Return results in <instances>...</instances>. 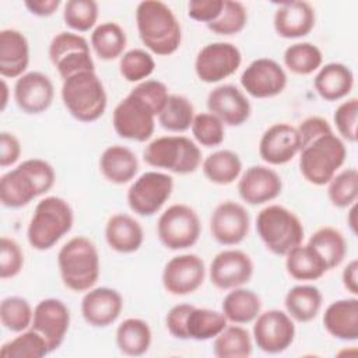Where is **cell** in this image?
<instances>
[{
    "label": "cell",
    "instance_id": "cell-1",
    "mask_svg": "<svg viewBox=\"0 0 358 358\" xmlns=\"http://www.w3.org/2000/svg\"><path fill=\"white\" fill-rule=\"evenodd\" d=\"M53 166L41 158L22 161L0 178V201L7 208L28 206L35 197L48 193L55 185Z\"/></svg>",
    "mask_w": 358,
    "mask_h": 358
},
{
    "label": "cell",
    "instance_id": "cell-2",
    "mask_svg": "<svg viewBox=\"0 0 358 358\" xmlns=\"http://www.w3.org/2000/svg\"><path fill=\"white\" fill-rule=\"evenodd\" d=\"M136 24L143 45L158 56L175 53L182 42L180 24L168 4L145 0L136 8Z\"/></svg>",
    "mask_w": 358,
    "mask_h": 358
},
{
    "label": "cell",
    "instance_id": "cell-3",
    "mask_svg": "<svg viewBox=\"0 0 358 358\" xmlns=\"http://www.w3.org/2000/svg\"><path fill=\"white\" fill-rule=\"evenodd\" d=\"M57 266L64 287L74 292H87L96 284L101 273L99 253L87 236H74L57 253Z\"/></svg>",
    "mask_w": 358,
    "mask_h": 358
},
{
    "label": "cell",
    "instance_id": "cell-4",
    "mask_svg": "<svg viewBox=\"0 0 358 358\" xmlns=\"http://www.w3.org/2000/svg\"><path fill=\"white\" fill-rule=\"evenodd\" d=\"M74 222L71 206L59 196H46L42 199L29 220L27 238L36 250L52 249Z\"/></svg>",
    "mask_w": 358,
    "mask_h": 358
},
{
    "label": "cell",
    "instance_id": "cell-5",
    "mask_svg": "<svg viewBox=\"0 0 358 358\" xmlns=\"http://www.w3.org/2000/svg\"><path fill=\"white\" fill-rule=\"evenodd\" d=\"M62 101L67 112L84 123L98 120L108 103L105 87L95 71H81L63 80Z\"/></svg>",
    "mask_w": 358,
    "mask_h": 358
},
{
    "label": "cell",
    "instance_id": "cell-6",
    "mask_svg": "<svg viewBox=\"0 0 358 358\" xmlns=\"http://www.w3.org/2000/svg\"><path fill=\"white\" fill-rule=\"evenodd\" d=\"M345 157L347 150L343 140L331 131L301 148L299 171L309 183L323 186L343 166Z\"/></svg>",
    "mask_w": 358,
    "mask_h": 358
},
{
    "label": "cell",
    "instance_id": "cell-7",
    "mask_svg": "<svg viewBox=\"0 0 358 358\" xmlns=\"http://www.w3.org/2000/svg\"><path fill=\"white\" fill-rule=\"evenodd\" d=\"M256 229L264 246L277 256H285L303 241L301 220L280 204L267 206L257 214Z\"/></svg>",
    "mask_w": 358,
    "mask_h": 358
},
{
    "label": "cell",
    "instance_id": "cell-8",
    "mask_svg": "<svg viewBox=\"0 0 358 358\" xmlns=\"http://www.w3.org/2000/svg\"><path fill=\"white\" fill-rule=\"evenodd\" d=\"M143 158L150 166L179 175L193 173L201 165L199 145L186 136L157 137L144 148Z\"/></svg>",
    "mask_w": 358,
    "mask_h": 358
},
{
    "label": "cell",
    "instance_id": "cell-9",
    "mask_svg": "<svg viewBox=\"0 0 358 358\" xmlns=\"http://www.w3.org/2000/svg\"><path fill=\"white\" fill-rule=\"evenodd\" d=\"M157 113L148 102L130 91L113 109L112 123L122 138L144 143L151 138L155 129Z\"/></svg>",
    "mask_w": 358,
    "mask_h": 358
},
{
    "label": "cell",
    "instance_id": "cell-10",
    "mask_svg": "<svg viewBox=\"0 0 358 358\" xmlns=\"http://www.w3.org/2000/svg\"><path fill=\"white\" fill-rule=\"evenodd\" d=\"M201 224L197 213L187 204H172L158 218L157 234L161 243L171 250L193 246L200 236Z\"/></svg>",
    "mask_w": 358,
    "mask_h": 358
},
{
    "label": "cell",
    "instance_id": "cell-11",
    "mask_svg": "<svg viewBox=\"0 0 358 358\" xmlns=\"http://www.w3.org/2000/svg\"><path fill=\"white\" fill-rule=\"evenodd\" d=\"M173 190L171 175L148 171L140 175L127 190V204L130 210L141 217H151L168 201Z\"/></svg>",
    "mask_w": 358,
    "mask_h": 358
},
{
    "label": "cell",
    "instance_id": "cell-12",
    "mask_svg": "<svg viewBox=\"0 0 358 358\" xmlns=\"http://www.w3.org/2000/svg\"><path fill=\"white\" fill-rule=\"evenodd\" d=\"M49 59L63 80L81 71H95L90 45L80 34H57L49 45Z\"/></svg>",
    "mask_w": 358,
    "mask_h": 358
},
{
    "label": "cell",
    "instance_id": "cell-13",
    "mask_svg": "<svg viewBox=\"0 0 358 358\" xmlns=\"http://www.w3.org/2000/svg\"><path fill=\"white\" fill-rule=\"evenodd\" d=\"M241 63V50L234 43L213 42L199 50L194 60V71L200 81L214 84L232 76Z\"/></svg>",
    "mask_w": 358,
    "mask_h": 358
},
{
    "label": "cell",
    "instance_id": "cell-14",
    "mask_svg": "<svg viewBox=\"0 0 358 358\" xmlns=\"http://www.w3.org/2000/svg\"><path fill=\"white\" fill-rule=\"evenodd\" d=\"M253 338L256 345L267 354L285 351L295 338L292 317L280 309H268L255 319Z\"/></svg>",
    "mask_w": 358,
    "mask_h": 358
},
{
    "label": "cell",
    "instance_id": "cell-15",
    "mask_svg": "<svg viewBox=\"0 0 358 358\" xmlns=\"http://www.w3.org/2000/svg\"><path fill=\"white\" fill-rule=\"evenodd\" d=\"M206 277L201 257L192 253L173 256L164 267L162 285L166 292L182 296L197 291Z\"/></svg>",
    "mask_w": 358,
    "mask_h": 358
},
{
    "label": "cell",
    "instance_id": "cell-16",
    "mask_svg": "<svg viewBox=\"0 0 358 358\" xmlns=\"http://www.w3.org/2000/svg\"><path fill=\"white\" fill-rule=\"evenodd\" d=\"M241 85L253 98H271L284 91L287 74L275 60L260 57L245 69L241 76Z\"/></svg>",
    "mask_w": 358,
    "mask_h": 358
},
{
    "label": "cell",
    "instance_id": "cell-17",
    "mask_svg": "<svg viewBox=\"0 0 358 358\" xmlns=\"http://www.w3.org/2000/svg\"><path fill=\"white\" fill-rule=\"evenodd\" d=\"M249 227L250 217L248 210L231 200L220 203L210 217V232L224 246L241 243L248 236Z\"/></svg>",
    "mask_w": 358,
    "mask_h": 358
},
{
    "label": "cell",
    "instance_id": "cell-18",
    "mask_svg": "<svg viewBox=\"0 0 358 358\" xmlns=\"http://www.w3.org/2000/svg\"><path fill=\"white\" fill-rule=\"evenodd\" d=\"M70 326V310L57 298H46L34 308L31 329L39 333L48 343L49 351L57 350L67 334Z\"/></svg>",
    "mask_w": 358,
    "mask_h": 358
},
{
    "label": "cell",
    "instance_id": "cell-19",
    "mask_svg": "<svg viewBox=\"0 0 358 358\" xmlns=\"http://www.w3.org/2000/svg\"><path fill=\"white\" fill-rule=\"evenodd\" d=\"M253 275L250 256L238 249L217 253L210 264V281L218 289H234L245 285Z\"/></svg>",
    "mask_w": 358,
    "mask_h": 358
},
{
    "label": "cell",
    "instance_id": "cell-20",
    "mask_svg": "<svg viewBox=\"0 0 358 358\" xmlns=\"http://www.w3.org/2000/svg\"><path fill=\"white\" fill-rule=\"evenodd\" d=\"M281 190V176L274 169L263 165L249 166L238 180L239 197L250 206L268 203L277 199Z\"/></svg>",
    "mask_w": 358,
    "mask_h": 358
},
{
    "label": "cell",
    "instance_id": "cell-21",
    "mask_svg": "<svg viewBox=\"0 0 358 358\" xmlns=\"http://www.w3.org/2000/svg\"><path fill=\"white\" fill-rule=\"evenodd\" d=\"M55 88L50 78L41 71H28L14 84V101L28 115L45 112L53 102Z\"/></svg>",
    "mask_w": 358,
    "mask_h": 358
},
{
    "label": "cell",
    "instance_id": "cell-22",
    "mask_svg": "<svg viewBox=\"0 0 358 358\" xmlns=\"http://www.w3.org/2000/svg\"><path fill=\"white\" fill-rule=\"evenodd\" d=\"M207 108L210 113L215 115L228 126L243 124L252 113L249 99L232 84H222L213 88L207 96Z\"/></svg>",
    "mask_w": 358,
    "mask_h": 358
},
{
    "label": "cell",
    "instance_id": "cell-23",
    "mask_svg": "<svg viewBox=\"0 0 358 358\" xmlns=\"http://www.w3.org/2000/svg\"><path fill=\"white\" fill-rule=\"evenodd\" d=\"M301 151V140L296 127L288 123H275L262 136L259 154L270 165L289 162Z\"/></svg>",
    "mask_w": 358,
    "mask_h": 358
},
{
    "label": "cell",
    "instance_id": "cell-24",
    "mask_svg": "<svg viewBox=\"0 0 358 358\" xmlns=\"http://www.w3.org/2000/svg\"><path fill=\"white\" fill-rule=\"evenodd\" d=\"M123 309L122 295L109 287H96L85 292L81 315L92 327H108L117 320Z\"/></svg>",
    "mask_w": 358,
    "mask_h": 358
},
{
    "label": "cell",
    "instance_id": "cell-25",
    "mask_svg": "<svg viewBox=\"0 0 358 358\" xmlns=\"http://www.w3.org/2000/svg\"><path fill=\"white\" fill-rule=\"evenodd\" d=\"M273 24L281 38H302L315 27V10L308 1H285L277 7Z\"/></svg>",
    "mask_w": 358,
    "mask_h": 358
},
{
    "label": "cell",
    "instance_id": "cell-26",
    "mask_svg": "<svg viewBox=\"0 0 358 358\" xmlns=\"http://www.w3.org/2000/svg\"><path fill=\"white\" fill-rule=\"evenodd\" d=\"M29 64V45L17 29L0 31V74L3 78H20Z\"/></svg>",
    "mask_w": 358,
    "mask_h": 358
},
{
    "label": "cell",
    "instance_id": "cell-27",
    "mask_svg": "<svg viewBox=\"0 0 358 358\" xmlns=\"http://www.w3.org/2000/svg\"><path fill=\"white\" fill-rule=\"evenodd\" d=\"M326 331L344 341L358 338V299L355 296L331 302L323 315Z\"/></svg>",
    "mask_w": 358,
    "mask_h": 358
},
{
    "label": "cell",
    "instance_id": "cell-28",
    "mask_svg": "<svg viewBox=\"0 0 358 358\" xmlns=\"http://www.w3.org/2000/svg\"><path fill=\"white\" fill-rule=\"evenodd\" d=\"M105 239L115 252L133 253L141 248L144 231L141 224L131 215L119 213L108 220L105 225Z\"/></svg>",
    "mask_w": 358,
    "mask_h": 358
},
{
    "label": "cell",
    "instance_id": "cell-29",
    "mask_svg": "<svg viewBox=\"0 0 358 358\" xmlns=\"http://www.w3.org/2000/svg\"><path fill=\"white\" fill-rule=\"evenodd\" d=\"M99 171L108 182L124 185L137 175L138 161L129 147L110 145L101 154Z\"/></svg>",
    "mask_w": 358,
    "mask_h": 358
},
{
    "label": "cell",
    "instance_id": "cell-30",
    "mask_svg": "<svg viewBox=\"0 0 358 358\" xmlns=\"http://www.w3.org/2000/svg\"><path fill=\"white\" fill-rule=\"evenodd\" d=\"M313 85L319 96L324 101H338L351 92L354 74L351 69L343 63H327L319 69Z\"/></svg>",
    "mask_w": 358,
    "mask_h": 358
},
{
    "label": "cell",
    "instance_id": "cell-31",
    "mask_svg": "<svg viewBox=\"0 0 358 358\" xmlns=\"http://www.w3.org/2000/svg\"><path fill=\"white\" fill-rule=\"evenodd\" d=\"M287 273L299 281H313L323 277L329 268L323 257L310 245H298L285 255Z\"/></svg>",
    "mask_w": 358,
    "mask_h": 358
},
{
    "label": "cell",
    "instance_id": "cell-32",
    "mask_svg": "<svg viewBox=\"0 0 358 358\" xmlns=\"http://www.w3.org/2000/svg\"><path fill=\"white\" fill-rule=\"evenodd\" d=\"M262 310L260 296L248 288L238 287L231 289L222 301V313L234 324L253 322Z\"/></svg>",
    "mask_w": 358,
    "mask_h": 358
},
{
    "label": "cell",
    "instance_id": "cell-33",
    "mask_svg": "<svg viewBox=\"0 0 358 358\" xmlns=\"http://www.w3.org/2000/svg\"><path fill=\"white\" fill-rule=\"evenodd\" d=\"M322 292L315 285H295L284 298L287 313L299 323L313 320L322 308Z\"/></svg>",
    "mask_w": 358,
    "mask_h": 358
},
{
    "label": "cell",
    "instance_id": "cell-34",
    "mask_svg": "<svg viewBox=\"0 0 358 358\" xmlns=\"http://www.w3.org/2000/svg\"><path fill=\"white\" fill-rule=\"evenodd\" d=\"M152 333L148 323L138 317L124 319L116 329V345L124 355L140 357L150 350Z\"/></svg>",
    "mask_w": 358,
    "mask_h": 358
},
{
    "label": "cell",
    "instance_id": "cell-35",
    "mask_svg": "<svg viewBox=\"0 0 358 358\" xmlns=\"http://www.w3.org/2000/svg\"><path fill=\"white\" fill-rule=\"evenodd\" d=\"M227 323L228 320L222 312L193 306L185 323L187 340L206 341L214 338L228 326Z\"/></svg>",
    "mask_w": 358,
    "mask_h": 358
},
{
    "label": "cell",
    "instance_id": "cell-36",
    "mask_svg": "<svg viewBox=\"0 0 358 358\" xmlns=\"http://www.w3.org/2000/svg\"><path fill=\"white\" fill-rule=\"evenodd\" d=\"M204 176L215 185L234 183L242 172V161L239 155L231 150H218L201 162Z\"/></svg>",
    "mask_w": 358,
    "mask_h": 358
},
{
    "label": "cell",
    "instance_id": "cell-37",
    "mask_svg": "<svg viewBox=\"0 0 358 358\" xmlns=\"http://www.w3.org/2000/svg\"><path fill=\"white\" fill-rule=\"evenodd\" d=\"M127 38L123 28L112 21L99 24L91 34V46L101 60L122 57Z\"/></svg>",
    "mask_w": 358,
    "mask_h": 358
},
{
    "label": "cell",
    "instance_id": "cell-38",
    "mask_svg": "<svg viewBox=\"0 0 358 358\" xmlns=\"http://www.w3.org/2000/svg\"><path fill=\"white\" fill-rule=\"evenodd\" d=\"M308 245H310L324 260L329 270L341 264L347 255V242L344 235L333 227H322L315 231Z\"/></svg>",
    "mask_w": 358,
    "mask_h": 358
},
{
    "label": "cell",
    "instance_id": "cell-39",
    "mask_svg": "<svg viewBox=\"0 0 358 358\" xmlns=\"http://www.w3.org/2000/svg\"><path fill=\"white\" fill-rule=\"evenodd\" d=\"M253 345L249 331L239 326H227L214 337L213 352L217 358H246L252 354Z\"/></svg>",
    "mask_w": 358,
    "mask_h": 358
},
{
    "label": "cell",
    "instance_id": "cell-40",
    "mask_svg": "<svg viewBox=\"0 0 358 358\" xmlns=\"http://www.w3.org/2000/svg\"><path fill=\"white\" fill-rule=\"evenodd\" d=\"M194 108L192 102L179 94L169 95L164 109L157 116L158 123L168 131L183 133L192 127L194 119Z\"/></svg>",
    "mask_w": 358,
    "mask_h": 358
},
{
    "label": "cell",
    "instance_id": "cell-41",
    "mask_svg": "<svg viewBox=\"0 0 358 358\" xmlns=\"http://www.w3.org/2000/svg\"><path fill=\"white\" fill-rule=\"evenodd\" d=\"M322 50L310 42L294 43L284 52V64L294 74H312L322 67Z\"/></svg>",
    "mask_w": 358,
    "mask_h": 358
},
{
    "label": "cell",
    "instance_id": "cell-42",
    "mask_svg": "<svg viewBox=\"0 0 358 358\" xmlns=\"http://www.w3.org/2000/svg\"><path fill=\"white\" fill-rule=\"evenodd\" d=\"M49 352L45 338L31 327L4 343L0 348L3 358H42Z\"/></svg>",
    "mask_w": 358,
    "mask_h": 358
},
{
    "label": "cell",
    "instance_id": "cell-43",
    "mask_svg": "<svg viewBox=\"0 0 358 358\" xmlns=\"http://www.w3.org/2000/svg\"><path fill=\"white\" fill-rule=\"evenodd\" d=\"M32 317L34 310L22 296H6L0 303V322L4 329L13 333H21L29 329Z\"/></svg>",
    "mask_w": 358,
    "mask_h": 358
},
{
    "label": "cell",
    "instance_id": "cell-44",
    "mask_svg": "<svg viewBox=\"0 0 358 358\" xmlns=\"http://www.w3.org/2000/svg\"><path fill=\"white\" fill-rule=\"evenodd\" d=\"M327 185V196L331 204L337 208L350 207L358 197V171L347 168L336 173Z\"/></svg>",
    "mask_w": 358,
    "mask_h": 358
},
{
    "label": "cell",
    "instance_id": "cell-45",
    "mask_svg": "<svg viewBox=\"0 0 358 358\" xmlns=\"http://www.w3.org/2000/svg\"><path fill=\"white\" fill-rule=\"evenodd\" d=\"M155 70L154 57L144 49H130L120 57V76L129 83H141Z\"/></svg>",
    "mask_w": 358,
    "mask_h": 358
},
{
    "label": "cell",
    "instance_id": "cell-46",
    "mask_svg": "<svg viewBox=\"0 0 358 358\" xmlns=\"http://www.w3.org/2000/svg\"><path fill=\"white\" fill-rule=\"evenodd\" d=\"M63 20L77 32H87L96 24L98 4L94 0H69L64 3Z\"/></svg>",
    "mask_w": 358,
    "mask_h": 358
},
{
    "label": "cell",
    "instance_id": "cell-47",
    "mask_svg": "<svg viewBox=\"0 0 358 358\" xmlns=\"http://www.w3.org/2000/svg\"><path fill=\"white\" fill-rule=\"evenodd\" d=\"M248 22V11L246 7L241 1L224 0V8L221 15L207 24V28L217 35H235L239 34Z\"/></svg>",
    "mask_w": 358,
    "mask_h": 358
},
{
    "label": "cell",
    "instance_id": "cell-48",
    "mask_svg": "<svg viewBox=\"0 0 358 358\" xmlns=\"http://www.w3.org/2000/svg\"><path fill=\"white\" fill-rule=\"evenodd\" d=\"M190 129L196 141L208 148L220 145L225 138L224 123L210 112L197 113Z\"/></svg>",
    "mask_w": 358,
    "mask_h": 358
},
{
    "label": "cell",
    "instance_id": "cell-49",
    "mask_svg": "<svg viewBox=\"0 0 358 358\" xmlns=\"http://www.w3.org/2000/svg\"><path fill=\"white\" fill-rule=\"evenodd\" d=\"M357 119H358L357 98H350L343 103H340L333 116L338 134L350 143L357 141Z\"/></svg>",
    "mask_w": 358,
    "mask_h": 358
},
{
    "label": "cell",
    "instance_id": "cell-50",
    "mask_svg": "<svg viewBox=\"0 0 358 358\" xmlns=\"http://www.w3.org/2000/svg\"><path fill=\"white\" fill-rule=\"evenodd\" d=\"M24 266V253L20 245L7 236L0 239V277L1 280L13 278L20 274Z\"/></svg>",
    "mask_w": 358,
    "mask_h": 358
},
{
    "label": "cell",
    "instance_id": "cell-51",
    "mask_svg": "<svg viewBox=\"0 0 358 358\" xmlns=\"http://www.w3.org/2000/svg\"><path fill=\"white\" fill-rule=\"evenodd\" d=\"M131 91L148 102L155 110L157 116L161 113L169 98L168 87L158 80H144L138 83Z\"/></svg>",
    "mask_w": 358,
    "mask_h": 358
},
{
    "label": "cell",
    "instance_id": "cell-52",
    "mask_svg": "<svg viewBox=\"0 0 358 358\" xmlns=\"http://www.w3.org/2000/svg\"><path fill=\"white\" fill-rule=\"evenodd\" d=\"M224 8V0H192L187 3L189 18L210 24L215 21Z\"/></svg>",
    "mask_w": 358,
    "mask_h": 358
},
{
    "label": "cell",
    "instance_id": "cell-53",
    "mask_svg": "<svg viewBox=\"0 0 358 358\" xmlns=\"http://www.w3.org/2000/svg\"><path fill=\"white\" fill-rule=\"evenodd\" d=\"M296 130L301 140V148L313 141L315 138L333 131L330 123L320 116H310L303 119L296 127Z\"/></svg>",
    "mask_w": 358,
    "mask_h": 358
},
{
    "label": "cell",
    "instance_id": "cell-54",
    "mask_svg": "<svg viewBox=\"0 0 358 358\" xmlns=\"http://www.w3.org/2000/svg\"><path fill=\"white\" fill-rule=\"evenodd\" d=\"M193 305L190 303H178L172 306L165 317V324L169 331V334L175 338L179 340H187L186 330H185V323L189 312L192 310Z\"/></svg>",
    "mask_w": 358,
    "mask_h": 358
},
{
    "label": "cell",
    "instance_id": "cell-55",
    "mask_svg": "<svg viewBox=\"0 0 358 358\" xmlns=\"http://www.w3.org/2000/svg\"><path fill=\"white\" fill-rule=\"evenodd\" d=\"M21 157L20 140L8 131L0 133V166L7 168L14 165Z\"/></svg>",
    "mask_w": 358,
    "mask_h": 358
},
{
    "label": "cell",
    "instance_id": "cell-56",
    "mask_svg": "<svg viewBox=\"0 0 358 358\" xmlns=\"http://www.w3.org/2000/svg\"><path fill=\"white\" fill-rule=\"evenodd\" d=\"M60 0H27L24 1V6L28 8V11L38 17H49L56 13V10L60 7Z\"/></svg>",
    "mask_w": 358,
    "mask_h": 358
},
{
    "label": "cell",
    "instance_id": "cell-57",
    "mask_svg": "<svg viewBox=\"0 0 358 358\" xmlns=\"http://www.w3.org/2000/svg\"><path fill=\"white\" fill-rule=\"evenodd\" d=\"M343 285L354 296L358 295V262L355 259L343 270Z\"/></svg>",
    "mask_w": 358,
    "mask_h": 358
},
{
    "label": "cell",
    "instance_id": "cell-58",
    "mask_svg": "<svg viewBox=\"0 0 358 358\" xmlns=\"http://www.w3.org/2000/svg\"><path fill=\"white\" fill-rule=\"evenodd\" d=\"M8 102V85L6 83L4 78H1V105H0V110H4Z\"/></svg>",
    "mask_w": 358,
    "mask_h": 358
}]
</instances>
